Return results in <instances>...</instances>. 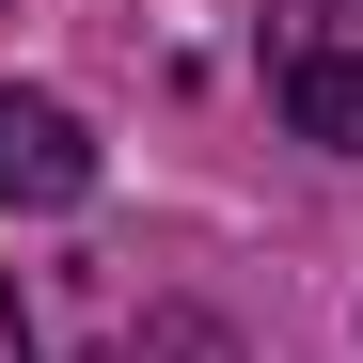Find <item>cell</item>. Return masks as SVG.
<instances>
[{
	"label": "cell",
	"instance_id": "obj_1",
	"mask_svg": "<svg viewBox=\"0 0 363 363\" xmlns=\"http://www.w3.org/2000/svg\"><path fill=\"white\" fill-rule=\"evenodd\" d=\"M269 95L300 143L363 158V0H269Z\"/></svg>",
	"mask_w": 363,
	"mask_h": 363
},
{
	"label": "cell",
	"instance_id": "obj_2",
	"mask_svg": "<svg viewBox=\"0 0 363 363\" xmlns=\"http://www.w3.org/2000/svg\"><path fill=\"white\" fill-rule=\"evenodd\" d=\"M0 190L16 206H79L95 190V127L64 95H0Z\"/></svg>",
	"mask_w": 363,
	"mask_h": 363
},
{
	"label": "cell",
	"instance_id": "obj_3",
	"mask_svg": "<svg viewBox=\"0 0 363 363\" xmlns=\"http://www.w3.org/2000/svg\"><path fill=\"white\" fill-rule=\"evenodd\" d=\"M0 363H32V316H16V269H0Z\"/></svg>",
	"mask_w": 363,
	"mask_h": 363
}]
</instances>
